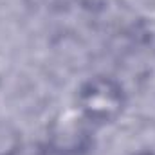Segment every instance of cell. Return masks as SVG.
I'll return each instance as SVG.
<instances>
[{"label":"cell","mask_w":155,"mask_h":155,"mask_svg":"<svg viewBox=\"0 0 155 155\" xmlns=\"http://www.w3.org/2000/svg\"><path fill=\"white\" fill-rule=\"evenodd\" d=\"M124 108V92L112 78H92L78 92V110L92 124L116 121Z\"/></svg>","instance_id":"1"},{"label":"cell","mask_w":155,"mask_h":155,"mask_svg":"<svg viewBox=\"0 0 155 155\" xmlns=\"http://www.w3.org/2000/svg\"><path fill=\"white\" fill-rule=\"evenodd\" d=\"M134 155H153V153H150V152H137V153H134Z\"/></svg>","instance_id":"2"}]
</instances>
